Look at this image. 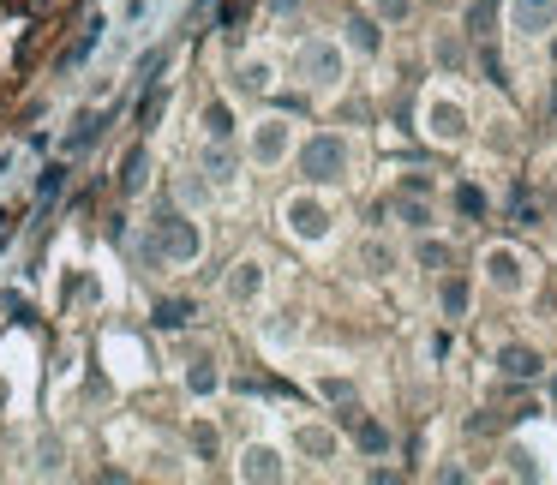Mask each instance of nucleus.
Listing matches in <instances>:
<instances>
[{"label":"nucleus","instance_id":"obj_10","mask_svg":"<svg viewBox=\"0 0 557 485\" xmlns=\"http://www.w3.org/2000/svg\"><path fill=\"white\" fill-rule=\"evenodd\" d=\"M282 144H288V120H264V132H258V156H264V162H276V156H282Z\"/></svg>","mask_w":557,"mask_h":485},{"label":"nucleus","instance_id":"obj_8","mask_svg":"<svg viewBox=\"0 0 557 485\" xmlns=\"http://www.w3.org/2000/svg\"><path fill=\"white\" fill-rule=\"evenodd\" d=\"M258 270H264L258 258H246V264H234V276H228V294H234V300H252V294H258V282H264Z\"/></svg>","mask_w":557,"mask_h":485},{"label":"nucleus","instance_id":"obj_6","mask_svg":"<svg viewBox=\"0 0 557 485\" xmlns=\"http://www.w3.org/2000/svg\"><path fill=\"white\" fill-rule=\"evenodd\" d=\"M552 18H557V0H516V30L522 36H540Z\"/></svg>","mask_w":557,"mask_h":485},{"label":"nucleus","instance_id":"obj_13","mask_svg":"<svg viewBox=\"0 0 557 485\" xmlns=\"http://www.w3.org/2000/svg\"><path fill=\"white\" fill-rule=\"evenodd\" d=\"M210 138H228V108H210Z\"/></svg>","mask_w":557,"mask_h":485},{"label":"nucleus","instance_id":"obj_11","mask_svg":"<svg viewBox=\"0 0 557 485\" xmlns=\"http://www.w3.org/2000/svg\"><path fill=\"white\" fill-rule=\"evenodd\" d=\"M504 372H510V378H534V372H540V354H528V348H510V354H504Z\"/></svg>","mask_w":557,"mask_h":485},{"label":"nucleus","instance_id":"obj_3","mask_svg":"<svg viewBox=\"0 0 557 485\" xmlns=\"http://www.w3.org/2000/svg\"><path fill=\"white\" fill-rule=\"evenodd\" d=\"M282 216H288V228H294L300 240H324V210H318L312 198H288Z\"/></svg>","mask_w":557,"mask_h":485},{"label":"nucleus","instance_id":"obj_9","mask_svg":"<svg viewBox=\"0 0 557 485\" xmlns=\"http://www.w3.org/2000/svg\"><path fill=\"white\" fill-rule=\"evenodd\" d=\"M240 474H252V480H276V474H282V456H276V450H246Z\"/></svg>","mask_w":557,"mask_h":485},{"label":"nucleus","instance_id":"obj_12","mask_svg":"<svg viewBox=\"0 0 557 485\" xmlns=\"http://www.w3.org/2000/svg\"><path fill=\"white\" fill-rule=\"evenodd\" d=\"M240 84H246V90H270V84H276V78H270V66H264V60H252V66H246V78H240Z\"/></svg>","mask_w":557,"mask_h":485},{"label":"nucleus","instance_id":"obj_2","mask_svg":"<svg viewBox=\"0 0 557 485\" xmlns=\"http://www.w3.org/2000/svg\"><path fill=\"white\" fill-rule=\"evenodd\" d=\"M300 72H306L312 84H336V78H342V54H336V42H306Z\"/></svg>","mask_w":557,"mask_h":485},{"label":"nucleus","instance_id":"obj_4","mask_svg":"<svg viewBox=\"0 0 557 485\" xmlns=\"http://www.w3.org/2000/svg\"><path fill=\"white\" fill-rule=\"evenodd\" d=\"M486 276H492V288H504V294H522V282H528V276H522V258L504 252V246L486 252Z\"/></svg>","mask_w":557,"mask_h":485},{"label":"nucleus","instance_id":"obj_1","mask_svg":"<svg viewBox=\"0 0 557 485\" xmlns=\"http://www.w3.org/2000/svg\"><path fill=\"white\" fill-rule=\"evenodd\" d=\"M312 180H342V168H348V150L336 144V138H312L306 144V162H300Z\"/></svg>","mask_w":557,"mask_h":485},{"label":"nucleus","instance_id":"obj_5","mask_svg":"<svg viewBox=\"0 0 557 485\" xmlns=\"http://www.w3.org/2000/svg\"><path fill=\"white\" fill-rule=\"evenodd\" d=\"M426 132H432V138H444V144H456V138H462V108H456V102H444V96H438V102H426Z\"/></svg>","mask_w":557,"mask_h":485},{"label":"nucleus","instance_id":"obj_7","mask_svg":"<svg viewBox=\"0 0 557 485\" xmlns=\"http://www.w3.org/2000/svg\"><path fill=\"white\" fill-rule=\"evenodd\" d=\"M162 252H168L174 264L198 258V228H192V222H168V240H162Z\"/></svg>","mask_w":557,"mask_h":485}]
</instances>
